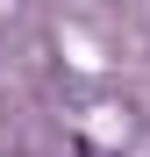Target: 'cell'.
I'll list each match as a JSON object with an SVG mask.
<instances>
[{
  "mask_svg": "<svg viewBox=\"0 0 150 157\" xmlns=\"http://www.w3.org/2000/svg\"><path fill=\"white\" fill-rule=\"evenodd\" d=\"M79 157H107V150H100V143H79Z\"/></svg>",
  "mask_w": 150,
  "mask_h": 157,
  "instance_id": "1",
  "label": "cell"
},
{
  "mask_svg": "<svg viewBox=\"0 0 150 157\" xmlns=\"http://www.w3.org/2000/svg\"><path fill=\"white\" fill-rule=\"evenodd\" d=\"M0 157H21V150H0Z\"/></svg>",
  "mask_w": 150,
  "mask_h": 157,
  "instance_id": "2",
  "label": "cell"
}]
</instances>
